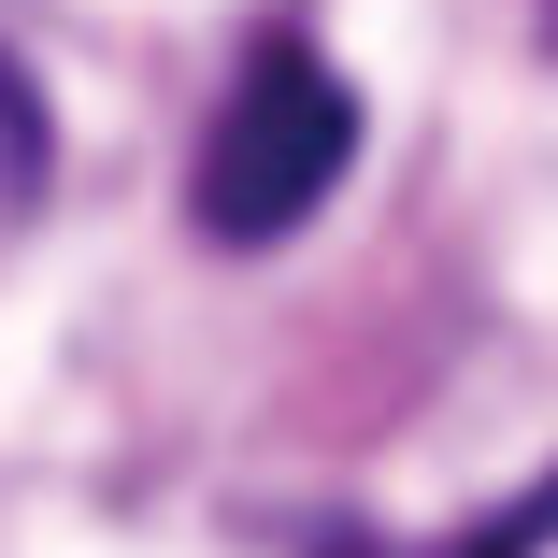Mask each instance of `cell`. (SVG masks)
Segmentation results:
<instances>
[{
    "instance_id": "cell-3",
    "label": "cell",
    "mask_w": 558,
    "mask_h": 558,
    "mask_svg": "<svg viewBox=\"0 0 558 558\" xmlns=\"http://www.w3.org/2000/svg\"><path fill=\"white\" fill-rule=\"evenodd\" d=\"M544 544H558V473H530L515 501H487L459 544H429V558H544Z\"/></svg>"
},
{
    "instance_id": "cell-1",
    "label": "cell",
    "mask_w": 558,
    "mask_h": 558,
    "mask_svg": "<svg viewBox=\"0 0 558 558\" xmlns=\"http://www.w3.org/2000/svg\"><path fill=\"white\" fill-rule=\"evenodd\" d=\"M344 158H359V100H344V72H329L315 44H258L244 72H230V100H215V130H201V230L215 244H287L301 215L344 186Z\"/></svg>"
},
{
    "instance_id": "cell-2",
    "label": "cell",
    "mask_w": 558,
    "mask_h": 558,
    "mask_svg": "<svg viewBox=\"0 0 558 558\" xmlns=\"http://www.w3.org/2000/svg\"><path fill=\"white\" fill-rule=\"evenodd\" d=\"M44 172H58V116H44L29 58L0 44V215H29V201H44Z\"/></svg>"
}]
</instances>
